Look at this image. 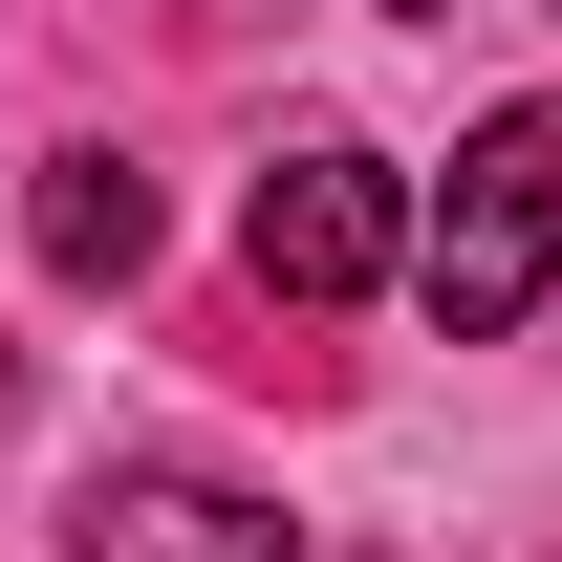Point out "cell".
<instances>
[{
  "instance_id": "cell-3",
  "label": "cell",
  "mask_w": 562,
  "mask_h": 562,
  "mask_svg": "<svg viewBox=\"0 0 562 562\" xmlns=\"http://www.w3.org/2000/svg\"><path fill=\"white\" fill-rule=\"evenodd\" d=\"M66 562H303V519H260V497H216V476H109L66 519Z\"/></svg>"
},
{
  "instance_id": "cell-5",
  "label": "cell",
  "mask_w": 562,
  "mask_h": 562,
  "mask_svg": "<svg viewBox=\"0 0 562 562\" xmlns=\"http://www.w3.org/2000/svg\"><path fill=\"white\" fill-rule=\"evenodd\" d=\"M390 22H432V0H390Z\"/></svg>"
},
{
  "instance_id": "cell-1",
  "label": "cell",
  "mask_w": 562,
  "mask_h": 562,
  "mask_svg": "<svg viewBox=\"0 0 562 562\" xmlns=\"http://www.w3.org/2000/svg\"><path fill=\"white\" fill-rule=\"evenodd\" d=\"M412 281H432V325H454V347H497V325L562 281V87H541V109H476V131H454Z\"/></svg>"
},
{
  "instance_id": "cell-2",
  "label": "cell",
  "mask_w": 562,
  "mask_h": 562,
  "mask_svg": "<svg viewBox=\"0 0 562 562\" xmlns=\"http://www.w3.org/2000/svg\"><path fill=\"white\" fill-rule=\"evenodd\" d=\"M390 238H412V216H390V151H281L260 173V216H238V260H260V303H368V281H390Z\"/></svg>"
},
{
  "instance_id": "cell-4",
  "label": "cell",
  "mask_w": 562,
  "mask_h": 562,
  "mask_svg": "<svg viewBox=\"0 0 562 562\" xmlns=\"http://www.w3.org/2000/svg\"><path fill=\"white\" fill-rule=\"evenodd\" d=\"M22 238H44L66 281H131V260H151V173H131V151H66V173L22 195Z\"/></svg>"
}]
</instances>
